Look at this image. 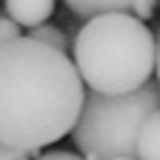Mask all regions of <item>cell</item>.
Wrapping results in <instances>:
<instances>
[{"label":"cell","mask_w":160,"mask_h":160,"mask_svg":"<svg viewBox=\"0 0 160 160\" xmlns=\"http://www.w3.org/2000/svg\"><path fill=\"white\" fill-rule=\"evenodd\" d=\"M72 60L83 83L100 94H126L149 83L157 69V37L129 12H106L80 26Z\"/></svg>","instance_id":"7a4b0ae2"},{"label":"cell","mask_w":160,"mask_h":160,"mask_svg":"<svg viewBox=\"0 0 160 160\" xmlns=\"http://www.w3.org/2000/svg\"><path fill=\"white\" fill-rule=\"evenodd\" d=\"M29 37L40 40V43H46V46H54V49H60V52L69 49V40H66L63 29H57V26H52V23H40V26L29 29Z\"/></svg>","instance_id":"52a82bcc"},{"label":"cell","mask_w":160,"mask_h":160,"mask_svg":"<svg viewBox=\"0 0 160 160\" xmlns=\"http://www.w3.org/2000/svg\"><path fill=\"white\" fill-rule=\"evenodd\" d=\"M14 37H20V23H14L9 14H0V46Z\"/></svg>","instance_id":"ba28073f"},{"label":"cell","mask_w":160,"mask_h":160,"mask_svg":"<svg viewBox=\"0 0 160 160\" xmlns=\"http://www.w3.org/2000/svg\"><path fill=\"white\" fill-rule=\"evenodd\" d=\"M83 103V77L66 52L34 37L0 46V143L46 149L72 134Z\"/></svg>","instance_id":"6da1fadb"},{"label":"cell","mask_w":160,"mask_h":160,"mask_svg":"<svg viewBox=\"0 0 160 160\" xmlns=\"http://www.w3.org/2000/svg\"><path fill=\"white\" fill-rule=\"evenodd\" d=\"M40 152H20V149H12L6 143H0V160H34Z\"/></svg>","instance_id":"9c48e42d"},{"label":"cell","mask_w":160,"mask_h":160,"mask_svg":"<svg viewBox=\"0 0 160 160\" xmlns=\"http://www.w3.org/2000/svg\"><path fill=\"white\" fill-rule=\"evenodd\" d=\"M137 157L140 160H160V109H154L140 126Z\"/></svg>","instance_id":"5b68a950"},{"label":"cell","mask_w":160,"mask_h":160,"mask_svg":"<svg viewBox=\"0 0 160 160\" xmlns=\"http://www.w3.org/2000/svg\"><path fill=\"white\" fill-rule=\"evenodd\" d=\"M154 72H157V83H160V32H157V69Z\"/></svg>","instance_id":"8fae6325"},{"label":"cell","mask_w":160,"mask_h":160,"mask_svg":"<svg viewBox=\"0 0 160 160\" xmlns=\"http://www.w3.org/2000/svg\"><path fill=\"white\" fill-rule=\"evenodd\" d=\"M69 6V12H74L77 17H97V14H106V12H129L134 9L137 0H63Z\"/></svg>","instance_id":"8992f818"},{"label":"cell","mask_w":160,"mask_h":160,"mask_svg":"<svg viewBox=\"0 0 160 160\" xmlns=\"http://www.w3.org/2000/svg\"><path fill=\"white\" fill-rule=\"evenodd\" d=\"M160 109V83H143L126 94L89 92L72 129V143L86 160L137 157V134L143 120Z\"/></svg>","instance_id":"3957f363"},{"label":"cell","mask_w":160,"mask_h":160,"mask_svg":"<svg viewBox=\"0 0 160 160\" xmlns=\"http://www.w3.org/2000/svg\"><path fill=\"white\" fill-rule=\"evenodd\" d=\"M109 160H140V157H109Z\"/></svg>","instance_id":"7c38bea8"},{"label":"cell","mask_w":160,"mask_h":160,"mask_svg":"<svg viewBox=\"0 0 160 160\" xmlns=\"http://www.w3.org/2000/svg\"><path fill=\"white\" fill-rule=\"evenodd\" d=\"M34 160H86V157L83 154H74V152H63V149H52V152L37 154Z\"/></svg>","instance_id":"30bf717a"},{"label":"cell","mask_w":160,"mask_h":160,"mask_svg":"<svg viewBox=\"0 0 160 160\" xmlns=\"http://www.w3.org/2000/svg\"><path fill=\"white\" fill-rule=\"evenodd\" d=\"M54 6H57V0H6L3 3L6 14L14 23L26 26V29H34L40 23H46L54 14Z\"/></svg>","instance_id":"277c9868"}]
</instances>
